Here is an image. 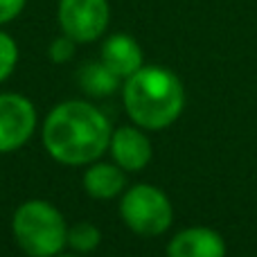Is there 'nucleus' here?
<instances>
[{
    "label": "nucleus",
    "mask_w": 257,
    "mask_h": 257,
    "mask_svg": "<svg viewBox=\"0 0 257 257\" xmlns=\"http://www.w3.org/2000/svg\"><path fill=\"white\" fill-rule=\"evenodd\" d=\"M113 126L88 99H66L45 115L41 140L50 158L68 167H86L108 151Z\"/></svg>",
    "instance_id": "obj_1"
},
{
    "label": "nucleus",
    "mask_w": 257,
    "mask_h": 257,
    "mask_svg": "<svg viewBox=\"0 0 257 257\" xmlns=\"http://www.w3.org/2000/svg\"><path fill=\"white\" fill-rule=\"evenodd\" d=\"M124 111L136 126L160 131L172 126L185 108V88L172 70L142 66L122 86Z\"/></svg>",
    "instance_id": "obj_2"
},
{
    "label": "nucleus",
    "mask_w": 257,
    "mask_h": 257,
    "mask_svg": "<svg viewBox=\"0 0 257 257\" xmlns=\"http://www.w3.org/2000/svg\"><path fill=\"white\" fill-rule=\"evenodd\" d=\"M12 232L30 257H57L68 246V223L61 210L45 199H30L16 208Z\"/></svg>",
    "instance_id": "obj_3"
},
{
    "label": "nucleus",
    "mask_w": 257,
    "mask_h": 257,
    "mask_svg": "<svg viewBox=\"0 0 257 257\" xmlns=\"http://www.w3.org/2000/svg\"><path fill=\"white\" fill-rule=\"evenodd\" d=\"M120 217L128 230L142 237L163 235L174 221V208L169 196L160 187L138 183L122 192Z\"/></svg>",
    "instance_id": "obj_4"
},
{
    "label": "nucleus",
    "mask_w": 257,
    "mask_h": 257,
    "mask_svg": "<svg viewBox=\"0 0 257 257\" xmlns=\"http://www.w3.org/2000/svg\"><path fill=\"white\" fill-rule=\"evenodd\" d=\"M61 34L75 43H95L111 23L108 0H59L57 9Z\"/></svg>",
    "instance_id": "obj_5"
},
{
    "label": "nucleus",
    "mask_w": 257,
    "mask_h": 257,
    "mask_svg": "<svg viewBox=\"0 0 257 257\" xmlns=\"http://www.w3.org/2000/svg\"><path fill=\"white\" fill-rule=\"evenodd\" d=\"M39 115L30 97L21 93H0V154L18 151L34 136Z\"/></svg>",
    "instance_id": "obj_6"
},
{
    "label": "nucleus",
    "mask_w": 257,
    "mask_h": 257,
    "mask_svg": "<svg viewBox=\"0 0 257 257\" xmlns=\"http://www.w3.org/2000/svg\"><path fill=\"white\" fill-rule=\"evenodd\" d=\"M108 154L113 163L120 165L124 172H142L151 163L154 147L147 138L145 128L140 126H117L111 133L108 142Z\"/></svg>",
    "instance_id": "obj_7"
},
{
    "label": "nucleus",
    "mask_w": 257,
    "mask_h": 257,
    "mask_svg": "<svg viewBox=\"0 0 257 257\" xmlns=\"http://www.w3.org/2000/svg\"><path fill=\"white\" fill-rule=\"evenodd\" d=\"M167 257H226V241L212 228H185L172 237Z\"/></svg>",
    "instance_id": "obj_8"
},
{
    "label": "nucleus",
    "mask_w": 257,
    "mask_h": 257,
    "mask_svg": "<svg viewBox=\"0 0 257 257\" xmlns=\"http://www.w3.org/2000/svg\"><path fill=\"white\" fill-rule=\"evenodd\" d=\"M99 59L120 77L122 81L136 75L142 66H145V54L142 48L133 36L128 34H111L102 43L99 50Z\"/></svg>",
    "instance_id": "obj_9"
},
{
    "label": "nucleus",
    "mask_w": 257,
    "mask_h": 257,
    "mask_svg": "<svg viewBox=\"0 0 257 257\" xmlns=\"http://www.w3.org/2000/svg\"><path fill=\"white\" fill-rule=\"evenodd\" d=\"M81 185H84L86 194L93 196V199H99V201L115 199L126 187V174L115 163L95 160V163L86 165V172L81 176Z\"/></svg>",
    "instance_id": "obj_10"
},
{
    "label": "nucleus",
    "mask_w": 257,
    "mask_h": 257,
    "mask_svg": "<svg viewBox=\"0 0 257 257\" xmlns=\"http://www.w3.org/2000/svg\"><path fill=\"white\" fill-rule=\"evenodd\" d=\"M77 81L84 95L88 97H111L117 88H120L122 79L102 61H88L77 70Z\"/></svg>",
    "instance_id": "obj_11"
},
{
    "label": "nucleus",
    "mask_w": 257,
    "mask_h": 257,
    "mask_svg": "<svg viewBox=\"0 0 257 257\" xmlns=\"http://www.w3.org/2000/svg\"><path fill=\"white\" fill-rule=\"evenodd\" d=\"M102 244V230L90 221H77L68 226V246L75 253H93Z\"/></svg>",
    "instance_id": "obj_12"
},
{
    "label": "nucleus",
    "mask_w": 257,
    "mask_h": 257,
    "mask_svg": "<svg viewBox=\"0 0 257 257\" xmlns=\"http://www.w3.org/2000/svg\"><path fill=\"white\" fill-rule=\"evenodd\" d=\"M18 66V45L7 32L0 30V84L14 75Z\"/></svg>",
    "instance_id": "obj_13"
},
{
    "label": "nucleus",
    "mask_w": 257,
    "mask_h": 257,
    "mask_svg": "<svg viewBox=\"0 0 257 257\" xmlns=\"http://www.w3.org/2000/svg\"><path fill=\"white\" fill-rule=\"evenodd\" d=\"M77 45H79V43H75L70 36H66V34L57 36V39H54L52 43L48 45V57H50V61H52V63H59V66H61V63H68L72 57H75Z\"/></svg>",
    "instance_id": "obj_14"
},
{
    "label": "nucleus",
    "mask_w": 257,
    "mask_h": 257,
    "mask_svg": "<svg viewBox=\"0 0 257 257\" xmlns=\"http://www.w3.org/2000/svg\"><path fill=\"white\" fill-rule=\"evenodd\" d=\"M27 0H0V25H7L21 16Z\"/></svg>",
    "instance_id": "obj_15"
},
{
    "label": "nucleus",
    "mask_w": 257,
    "mask_h": 257,
    "mask_svg": "<svg viewBox=\"0 0 257 257\" xmlns=\"http://www.w3.org/2000/svg\"><path fill=\"white\" fill-rule=\"evenodd\" d=\"M57 257H77V255H57Z\"/></svg>",
    "instance_id": "obj_16"
}]
</instances>
